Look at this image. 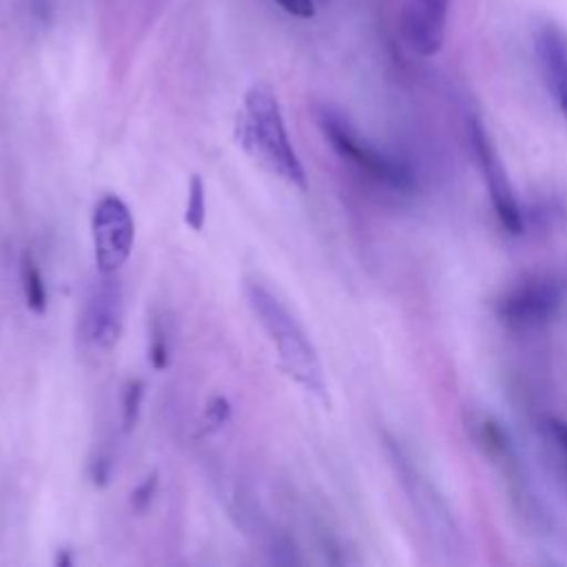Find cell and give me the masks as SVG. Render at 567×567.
I'll return each instance as SVG.
<instances>
[{"label": "cell", "mask_w": 567, "mask_h": 567, "mask_svg": "<svg viewBox=\"0 0 567 567\" xmlns=\"http://www.w3.org/2000/svg\"><path fill=\"white\" fill-rule=\"evenodd\" d=\"M244 295L257 321L261 323L268 339L272 341L286 374L297 385H301L308 394L328 403V385H326L317 348L312 346L310 337L306 334L301 323L295 319V315L284 306V301L270 288H266L257 279H246Z\"/></svg>", "instance_id": "6da1fadb"}, {"label": "cell", "mask_w": 567, "mask_h": 567, "mask_svg": "<svg viewBox=\"0 0 567 567\" xmlns=\"http://www.w3.org/2000/svg\"><path fill=\"white\" fill-rule=\"evenodd\" d=\"M237 140L272 175L301 190L308 188L306 168L290 142L279 100L268 84L248 89L244 111L237 117Z\"/></svg>", "instance_id": "7a4b0ae2"}, {"label": "cell", "mask_w": 567, "mask_h": 567, "mask_svg": "<svg viewBox=\"0 0 567 567\" xmlns=\"http://www.w3.org/2000/svg\"><path fill=\"white\" fill-rule=\"evenodd\" d=\"M317 122L330 148L370 182L390 190H410L414 186V173L405 162L372 146L337 111L321 109Z\"/></svg>", "instance_id": "3957f363"}, {"label": "cell", "mask_w": 567, "mask_h": 567, "mask_svg": "<svg viewBox=\"0 0 567 567\" xmlns=\"http://www.w3.org/2000/svg\"><path fill=\"white\" fill-rule=\"evenodd\" d=\"M567 306V272L545 270L512 284L496 301V317L516 332L551 323Z\"/></svg>", "instance_id": "277c9868"}, {"label": "cell", "mask_w": 567, "mask_h": 567, "mask_svg": "<svg viewBox=\"0 0 567 567\" xmlns=\"http://www.w3.org/2000/svg\"><path fill=\"white\" fill-rule=\"evenodd\" d=\"M388 456L399 474V481L414 505V512L421 525L439 540L441 547H456L458 545V525L447 509L441 492L430 483V478L421 472V467L410 458V454L392 439L385 436Z\"/></svg>", "instance_id": "5b68a950"}, {"label": "cell", "mask_w": 567, "mask_h": 567, "mask_svg": "<svg viewBox=\"0 0 567 567\" xmlns=\"http://www.w3.org/2000/svg\"><path fill=\"white\" fill-rule=\"evenodd\" d=\"M467 135H470L472 157L483 175L485 190H487V197H489V204H492V210H494L498 224L509 235H520L525 230V215H523L520 202L509 182V175L498 155V148L478 115H472L467 120Z\"/></svg>", "instance_id": "8992f818"}, {"label": "cell", "mask_w": 567, "mask_h": 567, "mask_svg": "<svg viewBox=\"0 0 567 567\" xmlns=\"http://www.w3.org/2000/svg\"><path fill=\"white\" fill-rule=\"evenodd\" d=\"M93 257L100 275H115L131 257L135 219L126 202L113 193L102 195L91 215Z\"/></svg>", "instance_id": "52a82bcc"}, {"label": "cell", "mask_w": 567, "mask_h": 567, "mask_svg": "<svg viewBox=\"0 0 567 567\" xmlns=\"http://www.w3.org/2000/svg\"><path fill=\"white\" fill-rule=\"evenodd\" d=\"M122 323L124 297L120 279L115 275H100L86 299V308L82 315V337L91 348L106 352L117 343L122 334Z\"/></svg>", "instance_id": "ba28073f"}, {"label": "cell", "mask_w": 567, "mask_h": 567, "mask_svg": "<svg viewBox=\"0 0 567 567\" xmlns=\"http://www.w3.org/2000/svg\"><path fill=\"white\" fill-rule=\"evenodd\" d=\"M447 11L450 0H408L399 18L405 47L421 58L436 55L445 40Z\"/></svg>", "instance_id": "9c48e42d"}, {"label": "cell", "mask_w": 567, "mask_h": 567, "mask_svg": "<svg viewBox=\"0 0 567 567\" xmlns=\"http://www.w3.org/2000/svg\"><path fill=\"white\" fill-rule=\"evenodd\" d=\"M534 51L545 86L567 124V31L551 20L540 22L534 31Z\"/></svg>", "instance_id": "30bf717a"}, {"label": "cell", "mask_w": 567, "mask_h": 567, "mask_svg": "<svg viewBox=\"0 0 567 567\" xmlns=\"http://www.w3.org/2000/svg\"><path fill=\"white\" fill-rule=\"evenodd\" d=\"M20 284H22V297H24L27 308L33 315H44L47 303H49L47 284H44V277H42L31 252H24L20 259Z\"/></svg>", "instance_id": "8fae6325"}, {"label": "cell", "mask_w": 567, "mask_h": 567, "mask_svg": "<svg viewBox=\"0 0 567 567\" xmlns=\"http://www.w3.org/2000/svg\"><path fill=\"white\" fill-rule=\"evenodd\" d=\"M540 434L545 445L549 447L554 463L567 481V419L556 414H545L540 419Z\"/></svg>", "instance_id": "7c38bea8"}, {"label": "cell", "mask_w": 567, "mask_h": 567, "mask_svg": "<svg viewBox=\"0 0 567 567\" xmlns=\"http://www.w3.org/2000/svg\"><path fill=\"white\" fill-rule=\"evenodd\" d=\"M171 334L168 328L164 323L162 317H153L151 330H148V348H146V357L153 370L162 372L171 365Z\"/></svg>", "instance_id": "4fadbf2b"}, {"label": "cell", "mask_w": 567, "mask_h": 567, "mask_svg": "<svg viewBox=\"0 0 567 567\" xmlns=\"http://www.w3.org/2000/svg\"><path fill=\"white\" fill-rule=\"evenodd\" d=\"M184 221L190 230L199 233L206 221V188L199 175L190 177L188 195H186V208H184Z\"/></svg>", "instance_id": "5bb4252c"}, {"label": "cell", "mask_w": 567, "mask_h": 567, "mask_svg": "<svg viewBox=\"0 0 567 567\" xmlns=\"http://www.w3.org/2000/svg\"><path fill=\"white\" fill-rule=\"evenodd\" d=\"M144 401V383L140 379H131L124 385L122 392V427L124 432H131L140 419Z\"/></svg>", "instance_id": "9a60e30c"}, {"label": "cell", "mask_w": 567, "mask_h": 567, "mask_svg": "<svg viewBox=\"0 0 567 567\" xmlns=\"http://www.w3.org/2000/svg\"><path fill=\"white\" fill-rule=\"evenodd\" d=\"M230 416H233L230 401L221 394H215L204 408V430L206 432H217L230 421Z\"/></svg>", "instance_id": "2e32d148"}, {"label": "cell", "mask_w": 567, "mask_h": 567, "mask_svg": "<svg viewBox=\"0 0 567 567\" xmlns=\"http://www.w3.org/2000/svg\"><path fill=\"white\" fill-rule=\"evenodd\" d=\"M157 474L153 472V474H148L133 492H131V507L135 509V512H144L148 505H151V501H153V496H155V492H157Z\"/></svg>", "instance_id": "e0dca14e"}, {"label": "cell", "mask_w": 567, "mask_h": 567, "mask_svg": "<svg viewBox=\"0 0 567 567\" xmlns=\"http://www.w3.org/2000/svg\"><path fill=\"white\" fill-rule=\"evenodd\" d=\"M286 13L295 18H312L315 16V2L312 0H275Z\"/></svg>", "instance_id": "ac0fdd59"}]
</instances>
